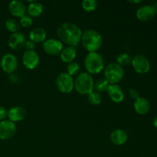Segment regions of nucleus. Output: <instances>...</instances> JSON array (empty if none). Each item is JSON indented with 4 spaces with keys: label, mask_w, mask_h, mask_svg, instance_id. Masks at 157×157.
<instances>
[{
    "label": "nucleus",
    "mask_w": 157,
    "mask_h": 157,
    "mask_svg": "<svg viewBox=\"0 0 157 157\" xmlns=\"http://www.w3.org/2000/svg\"><path fill=\"white\" fill-rule=\"evenodd\" d=\"M57 34L61 42L68 46H76L80 42L82 35L81 29L77 25L71 22H64L58 26Z\"/></svg>",
    "instance_id": "nucleus-1"
},
{
    "label": "nucleus",
    "mask_w": 157,
    "mask_h": 157,
    "mask_svg": "<svg viewBox=\"0 0 157 157\" xmlns=\"http://www.w3.org/2000/svg\"><path fill=\"white\" fill-rule=\"evenodd\" d=\"M77 55V50L75 47L73 46H67L62 49V51L60 53L61 59L64 63H71L75 59Z\"/></svg>",
    "instance_id": "nucleus-19"
},
{
    "label": "nucleus",
    "mask_w": 157,
    "mask_h": 157,
    "mask_svg": "<svg viewBox=\"0 0 157 157\" xmlns=\"http://www.w3.org/2000/svg\"><path fill=\"white\" fill-rule=\"evenodd\" d=\"M129 95H130L132 99L134 100H136L138 98H140L139 91L135 88H131L129 90Z\"/></svg>",
    "instance_id": "nucleus-29"
},
{
    "label": "nucleus",
    "mask_w": 157,
    "mask_h": 157,
    "mask_svg": "<svg viewBox=\"0 0 157 157\" xmlns=\"http://www.w3.org/2000/svg\"><path fill=\"white\" fill-rule=\"evenodd\" d=\"M8 116V111L3 106H0V121H5Z\"/></svg>",
    "instance_id": "nucleus-31"
},
{
    "label": "nucleus",
    "mask_w": 157,
    "mask_h": 157,
    "mask_svg": "<svg viewBox=\"0 0 157 157\" xmlns=\"http://www.w3.org/2000/svg\"><path fill=\"white\" fill-rule=\"evenodd\" d=\"M43 49L46 53L51 55H56L61 53L63 49V44L60 40L48 38L43 42Z\"/></svg>",
    "instance_id": "nucleus-10"
},
{
    "label": "nucleus",
    "mask_w": 157,
    "mask_h": 157,
    "mask_svg": "<svg viewBox=\"0 0 157 157\" xmlns=\"http://www.w3.org/2000/svg\"><path fill=\"white\" fill-rule=\"evenodd\" d=\"M83 46L89 52H97L103 44V38L101 33L95 29H87L82 33L81 38Z\"/></svg>",
    "instance_id": "nucleus-2"
},
{
    "label": "nucleus",
    "mask_w": 157,
    "mask_h": 157,
    "mask_svg": "<svg viewBox=\"0 0 157 157\" xmlns=\"http://www.w3.org/2000/svg\"><path fill=\"white\" fill-rule=\"evenodd\" d=\"M47 33L46 31L42 28H35L32 29L29 33V38L33 42H44L46 39Z\"/></svg>",
    "instance_id": "nucleus-20"
},
{
    "label": "nucleus",
    "mask_w": 157,
    "mask_h": 157,
    "mask_svg": "<svg viewBox=\"0 0 157 157\" xmlns=\"http://www.w3.org/2000/svg\"><path fill=\"white\" fill-rule=\"evenodd\" d=\"M128 140L127 133L124 130L117 129L113 130L110 134V140L115 145H123Z\"/></svg>",
    "instance_id": "nucleus-18"
},
{
    "label": "nucleus",
    "mask_w": 157,
    "mask_h": 157,
    "mask_svg": "<svg viewBox=\"0 0 157 157\" xmlns=\"http://www.w3.org/2000/svg\"><path fill=\"white\" fill-rule=\"evenodd\" d=\"M0 65L5 72L8 74H12L18 67V60L13 54H5L1 58Z\"/></svg>",
    "instance_id": "nucleus-8"
},
{
    "label": "nucleus",
    "mask_w": 157,
    "mask_h": 157,
    "mask_svg": "<svg viewBox=\"0 0 157 157\" xmlns=\"http://www.w3.org/2000/svg\"><path fill=\"white\" fill-rule=\"evenodd\" d=\"M33 23V20H32V17L29 16L28 15H24L20 18V24L23 26V27H30Z\"/></svg>",
    "instance_id": "nucleus-28"
},
{
    "label": "nucleus",
    "mask_w": 157,
    "mask_h": 157,
    "mask_svg": "<svg viewBox=\"0 0 157 157\" xmlns=\"http://www.w3.org/2000/svg\"><path fill=\"white\" fill-rule=\"evenodd\" d=\"M133 107H134L136 113H139V114H147L150 110V101L144 97H140L137 99L135 100Z\"/></svg>",
    "instance_id": "nucleus-17"
},
{
    "label": "nucleus",
    "mask_w": 157,
    "mask_h": 157,
    "mask_svg": "<svg viewBox=\"0 0 157 157\" xmlns=\"http://www.w3.org/2000/svg\"><path fill=\"white\" fill-rule=\"evenodd\" d=\"M117 64H119L120 65H127L131 63L132 57L129 53H126V52L121 53L117 57Z\"/></svg>",
    "instance_id": "nucleus-25"
},
{
    "label": "nucleus",
    "mask_w": 157,
    "mask_h": 157,
    "mask_svg": "<svg viewBox=\"0 0 157 157\" xmlns=\"http://www.w3.org/2000/svg\"><path fill=\"white\" fill-rule=\"evenodd\" d=\"M79 64L77 62H75V61H73V62L71 63H69L68 65H67V73L69 75H71V77L73 76V75H76V74L79 71Z\"/></svg>",
    "instance_id": "nucleus-27"
},
{
    "label": "nucleus",
    "mask_w": 157,
    "mask_h": 157,
    "mask_svg": "<svg viewBox=\"0 0 157 157\" xmlns=\"http://www.w3.org/2000/svg\"><path fill=\"white\" fill-rule=\"evenodd\" d=\"M132 66L139 74H147L150 69V62L148 58L142 55H137L132 58Z\"/></svg>",
    "instance_id": "nucleus-7"
},
{
    "label": "nucleus",
    "mask_w": 157,
    "mask_h": 157,
    "mask_svg": "<svg viewBox=\"0 0 157 157\" xmlns=\"http://www.w3.org/2000/svg\"><path fill=\"white\" fill-rule=\"evenodd\" d=\"M87 99L88 101L93 105H99L102 101V96L101 93L96 91V90H92L90 94H88Z\"/></svg>",
    "instance_id": "nucleus-23"
},
{
    "label": "nucleus",
    "mask_w": 157,
    "mask_h": 157,
    "mask_svg": "<svg viewBox=\"0 0 157 157\" xmlns=\"http://www.w3.org/2000/svg\"><path fill=\"white\" fill-rule=\"evenodd\" d=\"M9 10L12 15L21 18L25 13L26 6L25 3L20 0H13L9 2Z\"/></svg>",
    "instance_id": "nucleus-15"
},
{
    "label": "nucleus",
    "mask_w": 157,
    "mask_h": 157,
    "mask_svg": "<svg viewBox=\"0 0 157 157\" xmlns=\"http://www.w3.org/2000/svg\"><path fill=\"white\" fill-rule=\"evenodd\" d=\"M129 2H132V3H140L142 2V0H129Z\"/></svg>",
    "instance_id": "nucleus-32"
},
{
    "label": "nucleus",
    "mask_w": 157,
    "mask_h": 157,
    "mask_svg": "<svg viewBox=\"0 0 157 157\" xmlns=\"http://www.w3.org/2000/svg\"><path fill=\"white\" fill-rule=\"evenodd\" d=\"M152 6H153V7L154 8L155 11H156V12H157V1L154 2H153V4L152 5Z\"/></svg>",
    "instance_id": "nucleus-33"
},
{
    "label": "nucleus",
    "mask_w": 157,
    "mask_h": 157,
    "mask_svg": "<svg viewBox=\"0 0 157 157\" xmlns=\"http://www.w3.org/2000/svg\"><path fill=\"white\" fill-rule=\"evenodd\" d=\"M6 28L9 32L15 33V32H17L18 31L20 28V25L14 18H9L6 21Z\"/></svg>",
    "instance_id": "nucleus-24"
},
{
    "label": "nucleus",
    "mask_w": 157,
    "mask_h": 157,
    "mask_svg": "<svg viewBox=\"0 0 157 157\" xmlns=\"http://www.w3.org/2000/svg\"><path fill=\"white\" fill-rule=\"evenodd\" d=\"M22 62L25 67L28 69H34L39 62V56L35 50L25 51L23 54Z\"/></svg>",
    "instance_id": "nucleus-11"
},
{
    "label": "nucleus",
    "mask_w": 157,
    "mask_h": 157,
    "mask_svg": "<svg viewBox=\"0 0 157 157\" xmlns=\"http://www.w3.org/2000/svg\"><path fill=\"white\" fill-rule=\"evenodd\" d=\"M107 92L109 97L113 101L116 103H120L124 99V93L123 89L118 84H110L107 88Z\"/></svg>",
    "instance_id": "nucleus-14"
},
{
    "label": "nucleus",
    "mask_w": 157,
    "mask_h": 157,
    "mask_svg": "<svg viewBox=\"0 0 157 157\" xmlns=\"http://www.w3.org/2000/svg\"><path fill=\"white\" fill-rule=\"evenodd\" d=\"M25 41V36L24 34L17 32L15 33H12L9 36V40H8V44L11 48L17 51L20 50L21 48L24 47Z\"/></svg>",
    "instance_id": "nucleus-12"
},
{
    "label": "nucleus",
    "mask_w": 157,
    "mask_h": 157,
    "mask_svg": "<svg viewBox=\"0 0 157 157\" xmlns=\"http://www.w3.org/2000/svg\"><path fill=\"white\" fill-rule=\"evenodd\" d=\"M98 7V2L96 0H84L82 2V8L87 12L95 10Z\"/></svg>",
    "instance_id": "nucleus-26"
},
{
    "label": "nucleus",
    "mask_w": 157,
    "mask_h": 157,
    "mask_svg": "<svg viewBox=\"0 0 157 157\" xmlns=\"http://www.w3.org/2000/svg\"><path fill=\"white\" fill-rule=\"evenodd\" d=\"M153 125H154V127L157 129V116L156 117V118L154 119V121H153Z\"/></svg>",
    "instance_id": "nucleus-34"
},
{
    "label": "nucleus",
    "mask_w": 157,
    "mask_h": 157,
    "mask_svg": "<svg viewBox=\"0 0 157 157\" xmlns=\"http://www.w3.org/2000/svg\"><path fill=\"white\" fill-rule=\"evenodd\" d=\"M109 85H110V83L106 78H100L94 84V88L96 90V91L101 93V92L107 91Z\"/></svg>",
    "instance_id": "nucleus-22"
},
{
    "label": "nucleus",
    "mask_w": 157,
    "mask_h": 157,
    "mask_svg": "<svg viewBox=\"0 0 157 157\" xmlns=\"http://www.w3.org/2000/svg\"><path fill=\"white\" fill-rule=\"evenodd\" d=\"M156 14L154 8L151 5H144L140 6L136 10V17L139 20L143 21H147L151 20Z\"/></svg>",
    "instance_id": "nucleus-13"
},
{
    "label": "nucleus",
    "mask_w": 157,
    "mask_h": 157,
    "mask_svg": "<svg viewBox=\"0 0 157 157\" xmlns=\"http://www.w3.org/2000/svg\"><path fill=\"white\" fill-rule=\"evenodd\" d=\"M27 12L31 17H38L43 12V6L38 2H32L27 8Z\"/></svg>",
    "instance_id": "nucleus-21"
},
{
    "label": "nucleus",
    "mask_w": 157,
    "mask_h": 157,
    "mask_svg": "<svg viewBox=\"0 0 157 157\" xmlns=\"http://www.w3.org/2000/svg\"><path fill=\"white\" fill-rule=\"evenodd\" d=\"M93 77L88 72H82L77 76L75 81V87L81 94H88L94 90Z\"/></svg>",
    "instance_id": "nucleus-4"
},
{
    "label": "nucleus",
    "mask_w": 157,
    "mask_h": 157,
    "mask_svg": "<svg viewBox=\"0 0 157 157\" xmlns=\"http://www.w3.org/2000/svg\"><path fill=\"white\" fill-rule=\"evenodd\" d=\"M124 70L122 66L115 62L110 63L104 68V76L110 84H117L122 80Z\"/></svg>",
    "instance_id": "nucleus-5"
},
{
    "label": "nucleus",
    "mask_w": 157,
    "mask_h": 157,
    "mask_svg": "<svg viewBox=\"0 0 157 157\" xmlns=\"http://www.w3.org/2000/svg\"><path fill=\"white\" fill-rule=\"evenodd\" d=\"M16 125L11 121L5 120L0 122V139L9 140L16 133Z\"/></svg>",
    "instance_id": "nucleus-9"
},
{
    "label": "nucleus",
    "mask_w": 157,
    "mask_h": 157,
    "mask_svg": "<svg viewBox=\"0 0 157 157\" xmlns=\"http://www.w3.org/2000/svg\"><path fill=\"white\" fill-rule=\"evenodd\" d=\"M24 47L25 48L26 51H31V50H34L35 47V42H33L31 40H29V41H26L25 43Z\"/></svg>",
    "instance_id": "nucleus-30"
},
{
    "label": "nucleus",
    "mask_w": 157,
    "mask_h": 157,
    "mask_svg": "<svg viewBox=\"0 0 157 157\" xmlns=\"http://www.w3.org/2000/svg\"><path fill=\"white\" fill-rule=\"evenodd\" d=\"M26 116V110L24 107L15 106L12 107L8 111V117L12 122H18L25 119Z\"/></svg>",
    "instance_id": "nucleus-16"
},
{
    "label": "nucleus",
    "mask_w": 157,
    "mask_h": 157,
    "mask_svg": "<svg viewBox=\"0 0 157 157\" xmlns=\"http://www.w3.org/2000/svg\"><path fill=\"white\" fill-rule=\"evenodd\" d=\"M84 66L89 74H98L104 67V58L98 52H89L84 58Z\"/></svg>",
    "instance_id": "nucleus-3"
},
{
    "label": "nucleus",
    "mask_w": 157,
    "mask_h": 157,
    "mask_svg": "<svg viewBox=\"0 0 157 157\" xmlns=\"http://www.w3.org/2000/svg\"><path fill=\"white\" fill-rule=\"evenodd\" d=\"M56 85L58 90L64 94H69L75 87V81L73 78L67 72L60 74L56 79Z\"/></svg>",
    "instance_id": "nucleus-6"
}]
</instances>
